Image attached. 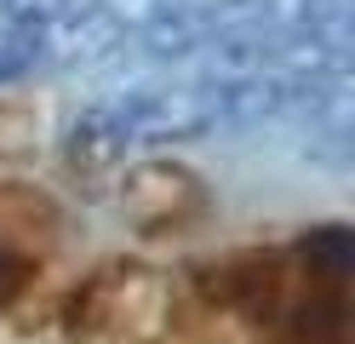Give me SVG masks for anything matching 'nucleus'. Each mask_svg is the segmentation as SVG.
Here are the masks:
<instances>
[{"label": "nucleus", "mask_w": 355, "mask_h": 344, "mask_svg": "<svg viewBox=\"0 0 355 344\" xmlns=\"http://www.w3.org/2000/svg\"><path fill=\"white\" fill-rule=\"evenodd\" d=\"M195 293L258 344H349V236L327 224L293 247L235 252L195 275Z\"/></svg>", "instance_id": "nucleus-1"}, {"label": "nucleus", "mask_w": 355, "mask_h": 344, "mask_svg": "<svg viewBox=\"0 0 355 344\" xmlns=\"http://www.w3.org/2000/svg\"><path fill=\"white\" fill-rule=\"evenodd\" d=\"M46 247H52V206L35 190L0 183V304L35 281V270L46 264Z\"/></svg>", "instance_id": "nucleus-2"}]
</instances>
